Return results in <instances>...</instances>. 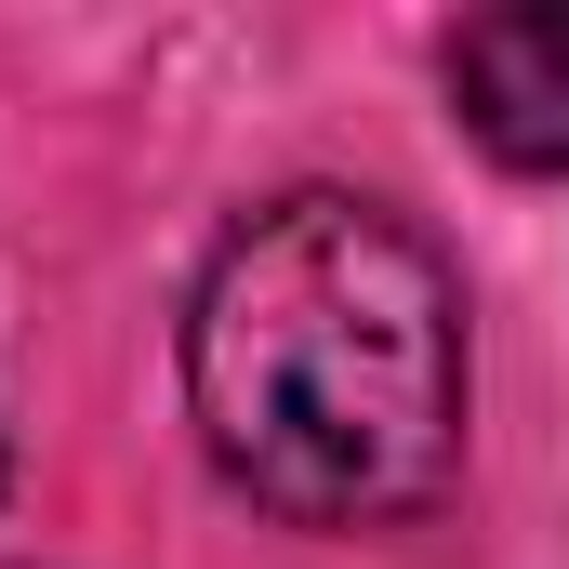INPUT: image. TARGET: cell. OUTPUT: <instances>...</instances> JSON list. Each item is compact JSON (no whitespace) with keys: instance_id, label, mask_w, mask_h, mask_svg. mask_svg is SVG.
<instances>
[{"instance_id":"1","label":"cell","mask_w":569,"mask_h":569,"mask_svg":"<svg viewBox=\"0 0 569 569\" xmlns=\"http://www.w3.org/2000/svg\"><path fill=\"white\" fill-rule=\"evenodd\" d=\"M212 463L305 530H371L463 463V291L371 199L252 212L186 305Z\"/></svg>"},{"instance_id":"2","label":"cell","mask_w":569,"mask_h":569,"mask_svg":"<svg viewBox=\"0 0 569 569\" xmlns=\"http://www.w3.org/2000/svg\"><path fill=\"white\" fill-rule=\"evenodd\" d=\"M463 133L517 172H569V0H503L450 27Z\"/></svg>"}]
</instances>
